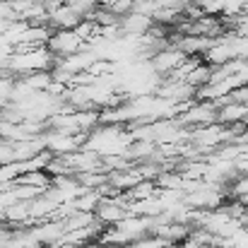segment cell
I'll return each mask as SVG.
<instances>
[{
  "label": "cell",
  "instance_id": "obj_1",
  "mask_svg": "<svg viewBox=\"0 0 248 248\" xmlns=\"http://www.w3.org/2000/svg\"><path fill=\"white\" fill-rule=\"evenodd\" d=\"M48 51L53 53L56 61H63V58H70L75 53H80L87 48L82 39L75 34V29H61V31H53V36L48 39Z\"/></svg>",
  "mask_w": 248,
  "mask_h": 248
},
{
  "label": "cell",
  "instance_id": "obj_2",
  "mask_svg": "<svg viewBox=\"0 0 248 248\" xmlns=\"http://www.w3.org/2000/svg\"><path fill=\"white\" fill-rule=\"evenodd\" d=\"M188 56L183 53V51H178V48H173V46H169L164 51H159L157 56H152V61H150V68L159 75V78H169V75H173L181 65H183V61H186Z\"/></svg>",
  "mask_w": 248,
  "mask_h": 248
},
{
  "label": "cell",
  "instance_id": "obj_3",
  "mask_svg": "<svg viewBox=\"0 0 248 248\" xmlns=\"http://www.w3.org/2000/svg\"><path fill=\"white\" fill-rule=\"evenodd\" d=\"M248 121V106L241 101H234L232 96L217 101V123L222 125H239V123H246Z\"/></svg>",
  "mask_w": 248,
  "mask_h": 248
},
{
  "label": "cell",
  "instance_id": "obj_4",
  "mask_svg": "<svg viewBox=\"0 0 248 248\" xmlns=\"http://www.w3.org/2000/svg\"><path fill=\"white\" fill-rule=\"evenodd\" d=\"M118 27H121V34H123V36H135V39H140V36H145V34L152 31L155 19H152V17H145V15H140V12H130V15H125V17L121 19Z\"/></svg>",
  "mask_w": 248,
  "mask_h": 248
},
{
  "label": "cell",
  "instance_id": "obj_5",
  "mask_svg": "<svg viewBox=\"0 0 248 248\" xmlns=\"http://www.w3.org/2000/svg\"><path fill=\"white\" fill-rule=\"evenodd\" d=\"M236 166H239V176H246L248 178V155L246 157H241V159L236 162Z\"/></svg>",
  "mask_w": 248,
  "mask_h": 248
}]
</instances>
